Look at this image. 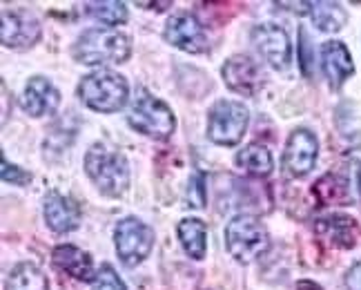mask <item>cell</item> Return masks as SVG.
<instances>
[{"instance_id":"cell-1","label":"cell","mask_w":361,"mask_h":290,"mask_svg":"<svg viewBox=\"0 0 361 290\" xmlns=\"http://www.w3.org/2000/svg\"><path fill=\"white\" fill-rule=\"evenodd\" d=\"M85 170L103 195L121 197L130 188V165L121 152L96 143L85 157Z\"/></svg>"},{"instance_id":"cell-2","label":"cell","mask_w":361,"mask_h":290,"mask_svg":"<svg viewBox=\"0 0 361 290\" xmlns=\"http://www.w3.org/2000/svg\"><path fill=\"white\" fill-rule=\"evenodd\" d=\"M130 38L118 30H87L74 45V59L82 65L125 63L130 59Z\"/></svg>"},{"instance_id":"cell-3","label":"cell","mask_w":361,"mask_h":290,"mask_svg":"<svg viewBox=\"0 0 361 290\" xmlns=\"http://www.w3.org/2000/svg\"><path fill=\"white\" fill-rule=\"evenodd\" d=\"M128 80L112 70H99L87 74L78 83L80 101L96 112L112 114L128 103Z\"/></svg>"},{"instance_id":"cell-4","label":"cell","mask_w":361,"mask_h":290,"mask_svg":"<svg viewBox=\"0 0 361 290\" xmlns=\"http://www.w3.org/2000/svg\"><path fill=\"white\" fill-rule=\"evenodd\" d=\"M226 246L228 253L239 261L250 264L268 250L270 237L261 221L252 215H239L226 226Z\"/></svg>"},{"instance_id":"cell-5","label":"cell","mask_w":361,"mask_h":290,"mask_svg":"<svg viewBox=\"0 0 361 290\" xmlns=\"http://www.w3.org/2000/svg\"><path fill=\"white\" fill-rule=\"evenodd\" d=\"M128 123L145 136L152 139H168L174 132V114L161 99H154L149 94H141L132 103L128 112Z\"/></svg>"},{"instance_id":"cell-6","label":"cell","mask_w":361,"mask_h":290,"mask_svg":"<svg viewBox=\"0 0 361 290\" xmlns=\"http://www.w3.org/2000/svg\"><path fill=\"white\" fill-rule=\"evenodd\" d=\"M247 107L239 101H216L207 112V136L219 145H237L247 130Z\"/></svg>"},{"instance_id":"cell-7","label":"cell","mask_w":361,"mask_h":290,"mask_svg":"<svg viewBox=\"0 0 361 290\" xmlns=\"http://www.w3.org/2000/svg\"><path fill=\"white\" fill-rule=\"evenodd\" d=\"M114 243L116 253L125 266H136L149 255L152 246H154V230L141 219L128 217L118 221L114 230Z\"/></svg>"},{"instance_id":"cell-8","label":"cell","mask_w":361,"mask_h":290,"mask_svg":"<svg viewBox=\"0 0 361 290\" xmlns=\"http://www.w3.org/2000/svg\"><path fill=\"white\" fill-rule=\"evenodd\" d=\"M252 43L266 63H270L276 70H286L290 59H293V47L283 27L274 23H261L252 30Z\"/></svg>"},{"instance_id":"cell-9","label":"cell","mask_w":361,"mask_h":290,"mask_svg":"<svg viewBox=\"0 0 361 290\" xmlns=\"http://www.w3.org/2000/svg\"><path fill=\"white\" fill-rule=\"evenodd\" d=\"M317 152H319L317 136L310 130L299 128V130H295L293 134H290V139L286 143L283 168L288 170L290 176L301 179L314 168Z\"/></svg>"},{"instance_id":"cell-10","label":"cell","mask_w":361,"mask_h":290,"mask_svg":"<svg viewBox=\"0 0 361 290\" xmlns=\"http://www.w3.org/2000/svg\"><path fill=\"white\" fill-rule=\"evenodd\" d=\"M165 40L190 54H201L207 49V36L203 32V25L188 11L174 13L168 20V25H165Z\"/></svg>"},{"instance_id":"cell-11","label":"cell","mask_w":361,"mask_h":290,"mask_svg":"<svg viewBox=\"0 0 361 290\" xmlns=\"http://www.w3.org/2000/svg\"><path fill=\"white\" fill-rule=\"evenodd\" d=\"M224 74L228 87L237 94L243 96H255L261 87H263V72L259 63H255L250 56H243V54H237V56H230L224 65Z\"/></svg>"},{"instance_id":"cell-12","label":"cell","mask_w":361,"mask_h":290,"mask_svg":"<svg viewBox=\"0 0 361 290\" xmlns=\"http://www.w3.org/2000/svg\"><path fill=\"white\" fill-rule=\"evenodd\" d=\"M40 36V25L27 9H5L0 38L5 47H30Z\"/></svg>"},{"instance_id":"cell-13","label":"cell","mask_w":361,"mask_h":290,"mask_svg":"<svg viewBox=\"0 0 361 290\" xmlns=\"http://www.w3.org/2000/svg\"><path fill=\"white\" fill-rule=\"evenodd\" d=\"M314 232L332 248H353L359 239L357 221L348 215H330L314 221Z\"/></svg>"},{"instance_id":"cell-14","label":"cell","mask_w":361,"mask_h":290,"mask_svg":"<svg viewBox=\"0 0 361 290\" xmlns=\"http://www.w3.org/2000/svg\"><path fill=\"white\" fill-rule=\"evenodd\" d=\"M61 103V94L59 90L51 85V83L43 76H34L23 92L20 105L30 116H45L51 114L54 109Z\"/></svg>"},{"instance_id":"cell-15","label":"cell","mask_w":361,"mask_h":290,"mask_svg":"<svg viewBox=\"0 0 361 290\" xmlns=\"http://www.w3.org/2000/svg\"><path fill=\"white\" fill-rule=\"evenodd\" d=\"M51 259H54V264H56L59 270L67 272L69 277H74V279H80V282H94V261L90 257V253L85 250H80V248L76 246H59V248H54V253H51Z\"/></svg>"},{"instance_id":"cell-16","label":"cell","mask_w":361,"mask_h":290,"mask_svg":"<svg viewBox=\"0 0 361 290\" xmlns=\"http://www.w3.org/2000/svg\"><path fill=\"white\" fill-rule=\"evenodd\" d=\"M322 65H324V74L330 80L332 87H339L341 83L355 72L350 52L343 43H339V40H328V43H324Z\"/></svg>"},{"instance_id":"cell-17","label":"cell","mask_w":361,"mask_h":290,"mask_svg":"<svg viewBox=\"0 0 361 290\" xmlns=\"http://www.w3.org/2000/svg\"><path fill=\"white\" fill-rule=\"evenodd\" d=\"M45 221L54 232H69L80 224V208L69 197L51 192L45 201Z\"/></svg>"},{"instance_id":"cell-18","label":"cell","mask_w":361,"mask_h":290,"mask_svg":"<svg viewBox=\"0 0 361 290\" xmlns=\"http://www.w3.org/2000/svg\"><path fill=\"white\" fill-rule=\"evenodd\" d=\"M178 239L183 250L192 257V259H203L205 257V241H207V228L203 221L199 219H183L176 228Z\"/></svg>"},{"instance_id":"cell-19","label":"cell","mask_w":361,"mask_h":290,"mask_svg":"<svg viewBox=\"0 0 361 290\" xmlns=\"http://www.w3.org/2000/svg\"><path fill=\"white\" fill-rule=\"evenodd\" d=\"M5 290H49V282L45 272L36 264L23 261V264L13 266V270L9 272Z\"/></svg>"},{"instance_id":"cell-20","label":"cell","mask_w":361,"mask_h":290,"mask_svg":"<svg viewBox=\"0 0 361 290\" xmlns=\"http://www.w3.org/2000/svg\"><path fill=\"white\" fill-rule=\"evenodd\" d=\"M237 165L247 174L268 176L272 172V155L268 152V147H263L259 143H250L237 155Z\"/></svg>"},{"instance_id":"cell-21","label":"cell","mask_w":361,"mask_h":290,"mask_svg":"<svg viewBox=\"0 0 361 290\" xmlns=\"http://www.w3.org/2000/svg\"><path fill=\"white\" fill-rule=\"evenodd\" d=\"M310 18L322 32H339L348 13L337 3H310Z\"/></svg>"},{"instance_id":"cell-22","label":"cell","mask_w":361,"mask_h":290,"mask_svg":"<svg viewBox=\"0 0 361 290\" xmlns=\"http://www.w3.org/2000/svg\"><path fill=\"white\" fill-rule=\"evenodd\" d=\"M317 199L330 205V203H343L348 201V183L343 181L337 174H326L324 179H319L314 186Z\"/></svg>"},{"instance_id":"cell-23","label":"cell","mask_w":361,"mask_h":290,"mask_svg":"<svg viewBox=\"0 0 361 290\" xmlns=\"http://www.w3.org/2000/svg\"><path fill=\"white\" fill-rule=\"evenodd\" d=\"M90 16L105 25H121L128 20V7L123 3H90Z\"/></svg>"},{"instance_id":"cell-24","label":"cell","mask_w":361,"mask_h":290,"mask_svg":"<svg viewBox=\"0 0 361 290\" xmlns=\"http://www.w3.org/2000/svg\"><path fill=\"white\" fill-rule=\"evenodd\" d=\"M92 286H94V290H125L123 279L118 277L116 270L109 266V264H103L101 266V270L96 272Z\"/></svg>"},{"instance_id":"cell-25","label":"cell","mask_w":361,"mask_h":290,"mask_svg":"<svg viewBox=\"0 0 361 290\" xmlns=\"http://www.w3.org/2000/svg\"><path fill=\"white\" fill-rule=\"evenodd\" d=\"M3 179H5V181L16 183V186H27L32 181V174L16 168V165H9V161L3 159Z\"/></svg>"},{"instance_id":"cell-26","label":"cell","mask_w":361,"mask_h":290,"mask_svg":"<svg viewBox=\"0 0 361 290\" xmlns=\"http://www.w3.org/2000/svg\"><path fill=\"white\" fill-rule=\"evenodd\" d=\"M345 288L348 290H361V259L345 274Z\"/></svg>"},{"instance_id":"cell-27","label":"cell","mask_w":361,"mask_h":290,"mask_svg":"<svg viewBox=\"0 0 361 290\" xmlns=\"http://www.w3.org/2000/svg\"><path fill=\"white\" fill-rule=\"evenodd\" d=\"M297 290H322L314 282H299L297 284Z\"/></svg>"},{"instance_id":"cell-28","label":"cell","mask_w":361,"mask_h":290,"mask_svg":"<svg viewBox=\"0 0 361 290\" xmlns=\"http://www.w3.org/2000/svg\"><path fill=\"white\" fill-rule=\"evenodd\" d=\"M359 195H361V170H359Z\"/></svg>"}]
</instances>
